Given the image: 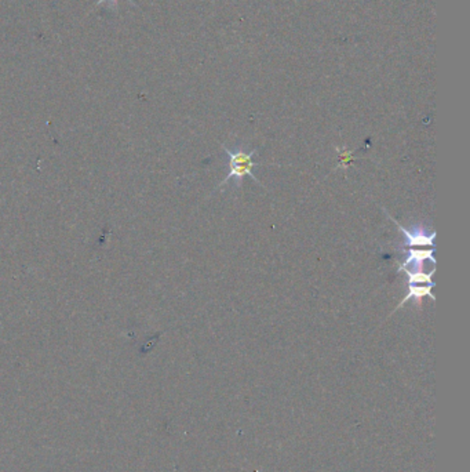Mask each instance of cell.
<instances>
[{
  "label": "cell",
  "mask_w": 470,
  "mask_h": 472,
  "mask_svg": "<svg viewBox=\"0 0 470 472\" xmlns=\"http://www.w3.org/2000/svg\"><path fill=\"white\" fill-rule=\"evenodd\" d=\"M222 149L225 150V153L229 156V173L226 175V178L219 184V186H222L223 184H226L230 178H236L237 179V186H241L243 178L245 175H249L256 184L262 185L260 181H258V178L252 174L251 168L255 166H260V163L258 161H252V156L254 153H256V149H252L251 152H244L243 149H238L237 152H232L230 149H227L225 145H222Z\"/></svg>",
  "instance_id": "1"
},
{
  "label": "cell",
  "mask_w": 470,
  "mask_h": 472,
  "mask_svg": "<svg viewBox=\"0 0 470 472\" xmlns=\"http://www.w3.org/2000/svg\"><path fill=\"white\" fill-rule=\"evenodd\" d=\"M389 217L396 222V225H397V228L402 232V235L405 236V239H407V243H405V246H411V247H422V246H429V247H434V237H436V232L433 230L430 235H427L425 230H423V228L422 226H419V228H413V230L412 232H409V230H407L402 225H400L390 214H389Z\"/></svg>",
  "instance_id": "2"
},
{
  "label": "cell",
  "mask_w": 470,
  "mask_h": 472,
  "mask_svg": "<svg viewBox=\"0 0 470 472\" xmlns=\"http://www.w3.org/2000/svg\"><path fill=\"white\" fill-rule=\"evenodd\" d=\"M433 251H434V248L433 247H430L429 250H426V248H422V250H419V248H409L408 250V255H407V258L402 261V264L398 266V269H397V272L401 269V268H405V266H408V265H412V269L411 271H423V264H425V261H430L433 265L436 264V259L433 258Z\"/></svg>",
  "instance_id": "3"
},
{
  "label": "cell",
  "mask_w": 470,
  "mask_h": 472,
  "mask_svg": "<svg viewBox=\"0 0 470 472\" xmlns=\"http://www.w3.org/2000/svg\"><path fill=\"white\" fill-rule=\"evenodd\" d=\"M434 287V282L433 283H427V284H425V286H418V284H408V294L401 299V302L393 309V312L391 313H394L398 308H401L408 299H411V298H415L416 299V304H418V308L420 309L422 308V298L423 297H426V295H429L433 301L436 299V297H434V294L431 293V288ZM390 313V315H391Z\"/></svg>",
  "instance_id": "4"
},
{
  "label": "cell",
  "mask_w": 470,
  "mask_h": 472,
  "mask_svg": "<svg viewBox=\"0 0 470 472\" xmlns=\"http://www.w3.org/2000/svg\"><path fill=\"white\" fill-rule=\"evenodd\" d=\"M400 272H404V273H407V276H408V284H418V283H433L431 282V276L434 275V268L429 272V273H426V272H423V271H411V269H408V268H402V269H400Z\"/></svg>",
  "instance_id": "5"
},
{
  "label": "cell",
  "mask_w": 470,
  "mask_h": 472,
  "mask_svg": "<svg viewBox=\"0 0 470 472\" xmlns=\"http://www.w3.org/2000/svg\"><path fill=\"white\" fill-rule=\"evenodd\" d=\"M350 155H351V152H349V150H343V152L340 153V160H342L340 166H343V167H347V164H349V160H351Z\"/></svg>",
  "instance_id": "6"
},
{
  "label": "cell",
  "mask_w": 470,
  "mask_h": 472,
  "mask_svg": "<svg viewBox=\"0 0 470 472\" xmlns=\"http://www.w3.org/2000/svg\"><path fill=\"white\" fill-rule=\"evenodd\" d=\"M103 1H106V0H99V4H101V3H103Z\"/></svg>",
  "instance_id": "7"
}]
</instances>
